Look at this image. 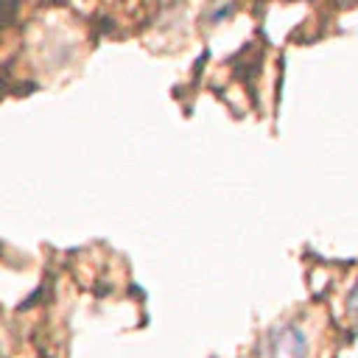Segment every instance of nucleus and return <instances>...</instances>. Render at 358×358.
<instances>
[{"label": "nucleus", "mask_w": 358, "mask_h": 358, "mask_svg": "<svg viewBox=\"0 0 358 358\" xmlns=\"http://www.w3.org/2000/svg\"><path fill=\"white\" fill-rule=\"evenodd\" d=\"M350 313L358 319V282H355V288H352V294H350Z\"/></svg>", "instance_id": "obj_1"}]
</instances>
